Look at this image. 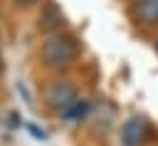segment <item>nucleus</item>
<instances>
[{
	"label": "nucleus",
	"mask_w": 158,
	"mask_h": 146,
	"mask_svg": "<svg viewBox=\"0 0 158 146\" xmlns=\"http://www.w3.org/2000/svg\"><path fill=\"white\" fill-rule=\"evenodd\" d=\"M42 97H44V104H47L52 111L62 114V111H67V109L79 99V92H77V87H74L72 82H67V79H54V82H49V84L42 89Z\"/></svg>",
	"instance_id": "2"
},
{
	"label": "nucleus",
	"mask_w": 158,
	"mask_h": 146,
	"mask_svg": "<svg viewBox=\"0 0 158 146\" xmlns=\"http://www.w3.org/2000/svg\"><path fill=\"white\" fill-rule=\"evenodd\" d=\"M62 25H64V15H62V10L57 7V5H44V10L40 12V30H44L47 35L49 32H59L62 30Z\"/></svg>",
	"instance_id": "5"
},
{
	"label": "nucleus",
	"mask_w": 158,
	"mask_h": 146,
	"mask_svg": "<svg viewBox=\"0 0 158 146\" xmlns=\"http://www.w3.org/2000/svg\"><path fill=\"white\" fill-rule=\"evenodd\" d=\"M131 20L143 30H158V0H133L128 2Z\"/></svg>",
	"instance_id": "3"
},
{
	"label": "nucleus",
	"mask_w": 158,
	"mask_h": 146,
	"mask_svg": "<svg viewBox=\"0 0 158 146\" xmlns=\"http://www.w3.org/2000/svg\"><path fill=\"white\" fill-rule=\"evenodd\" d=\"M79 57V47L74 42V37L64 35L62 30L59 32H49L44 40H42V47H40V59L47 69L52 72H62V69H69Z\"/></svg>",
	"instance_id": "1"
},
{
	"label": "nucleus",
	"mask_w": 158,
	"mask_h": 146,
	"mask_svg": "<svg viewBox=\"0 0 158 146\" xmlns=\"http://www.w3.org/2000/svg\"><path fill=\"white\" fill-rule=\"evenodd\" d=\"M30 131H32V134H37V136H40V139H47V134H44V131H40V129H37V126H30Z\"/></svg>",
	"instance_id": "7"
},
{
	"label": "nucleus",
	"mask_w": 158,
	"mask_h": 146,
	"mask_svg": "<svg viewBox=\"0 0 158 146\" xmlns=\"http://www.w3.org/2000/svg\"><path fill=\"white\" fill-rule=\"evenodd\" d=\"M123 2H133V0H123Z\"/></svg>",
	"instance_id": "11"
},
{
	"label": "nucleus",
	"mask_w": 158,
	"mask_h": 146,
	"mask_svg": "<svg viewBox=\"0 0 158 146\" xmlns=\"http://www.w3.org/2000/svg\"><path fill=\"white\" fill-rule=\"evenodd\" d=\"M153 49H156V54H158V32H156V37H153Z\"/></svg>",
	"instance_id": "9"
},
{
	"label": "nucleus",
	"mask_w": 158,
	"mask_h": 146,
	"mask_svg": "<svg viewBox=\"0 0 158 146\" xmlns=\"http://www.w3.org/2000/svg\"><path fill=\"white\" fill-rule=\"evenodd\" d=\"M20 5H35V2H40V0H17Z\"/></svg>",
	"instance_id": "8"
},
{
	"label": "nucleus",
	"mask_w": 158,
	"mask_h": 146,
	"mask_svg": "<svg viewBox=\"0 0 158 146\" xmlns=\"http://www.w3.org/2000/svg\"><path fill=\"white\" fill-rule=\"evenodd\" d=\"M0 72H2V54H0Z\"/></svg>",
	"instance_id": "10"
},
{
	"label": "nucleus",
	"mask_w": 158,
	"mask_h": 146,
	"mask_svg": "<svg viewBox=\"0 0 158 146\" xmlns=\"http://www.w3.org/2000/svg\"><path fill=\"white\" fill-rule=\"evenodd\" d=\"M148 136V119L146 116H128L123 124H121V144L123 146H143Z\"/></svg>",
	"instance_id": "4"
},
{
	"label": "nucleus",
	"mask_w": 158,
	"mask_h": 146,
	"mask_svg": "<svg viewBox=\"0 0 158 146\" xmlns=\"http://www.w3.org/2000/svg\"><path fill=\"white\" fill-rule=\"evenodd\" d=\"M89 109H91V101L89 99H84V97H79L67 111H62V119L67 121V124H77V121H84L86 116H89Z\"/></svg>",
	"instance_id": "6"
}]
</instances>
